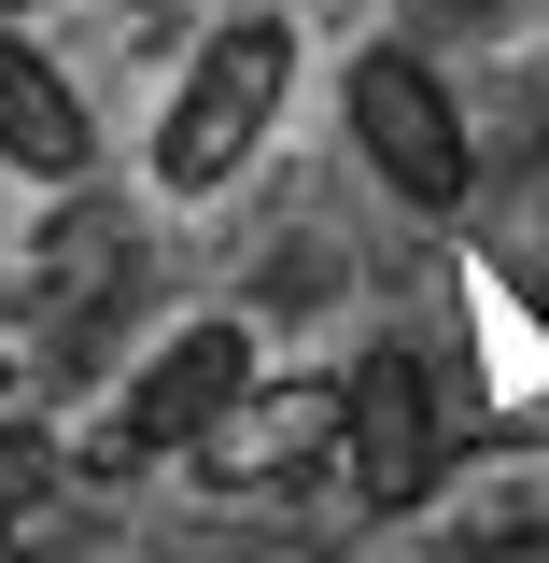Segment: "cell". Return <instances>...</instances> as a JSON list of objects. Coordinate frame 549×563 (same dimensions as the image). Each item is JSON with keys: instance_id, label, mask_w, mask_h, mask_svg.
<instances>
[{"instance_id": "5b68a950", "label": "cell", "mask_w": 549, "mask_h": 563, "mask_svg": "<svg viewBox=\"0 0 549 563\" xmlns=\"http://www.w3.org/2000/svg\"><path fill=\"white\" fill-rule=\"evenodd\" d=\"M451 296L480 310V339H493V366H480V380H493V409H536V395H549V324H536V310H521V296L480 268V254L451 268Z\"/></svg>"}, {"instance_id": "277c9868", "label": "cell", "mask_w": 549, "mask_h": 563, "mask_svg": "<svg viewBox=\"0 0 549 563\" xmlns=\"http://www.w3.org/2000/svg\"><path fill=\"white\" fill-rule=\"evenodd\" d=\"M99 155H113L99 99H85L29 29H0V169L43 184V198H70V184H99Z\"/></svg>"}, {"instance_id": "6da1fadb", "label": "cell", "mask_w": 549, "mask_h": 563, "mask_svg": "<svg viewBox=\"0 0 549 563\" xmlns=\"http://www.w3.org/2000/svg\"><path fill=\"white\" fill-rule=\"evenodd\" d=\"M296 85H310V29H296L282 0H226L198 43L169 57V85L141 99V141H128L141 198H155V211H226L282 155Z\"/></svg>"}, {"instance_id": "7a4b0ae2", "label": "cell", "mask_w": 549, "mask_h": 563, "mask_svg": "<svg viewBox=\"0 0 549 563\" xmlns=\"http://www.w3.org/2000/svg\"><path fill=\"white\" fill-rule=\"evenodd\" d=\"M254 352H268V339H254L240 310H184V324H155V352L113 380V409L85 422V451H99L113 479H141V465H198V437L268 380Z\"/></svg>"}, {"instance_id": "8992f818", "label": "cell", "mask_w": 549, "mask_h": 563, "mask_svg": "<svg viewBox=\"0 0 549 563\" xmlns=\"http://www.w3.org/2000/svg\"><path fill=\"white\" fill-rule=\"evenodd\" d=\"M29 14H70V0H0V29H29Z\"/></svg>"}, {"instance_id": "3957f363", "label": "cell", "mask_w": 549, "mask_h": 563, "mask_svg": "<svg viewBox=\"0 0 549 563\" xmlns=\"http://www.w3.org/2000/svg\"><path fill=\"white\" fill-rule=\"evenodd\" d=\"M339 128L366 155V184L422 225H451V211L480 198V141H465V99H451V70L409 57V43H366L339 70Z\"/></svg>"}]
</instances>
